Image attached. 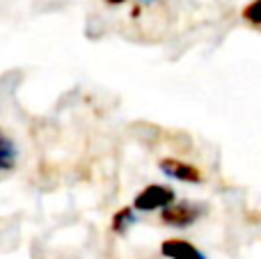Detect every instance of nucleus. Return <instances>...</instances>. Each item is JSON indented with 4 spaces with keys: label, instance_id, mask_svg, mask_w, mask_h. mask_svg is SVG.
Here are the masks:
<instances>
[{
    "label": "nucleus",
    "instance_id": "f257e3e1",
    "mask_svg": "<svg viewBox=\"0 0 261 259\" xmlns=\"http://www.w3.org/2000/svg\"><path fill=\"white\" fill-rule=\"evenodd\" d=\"M206 211H208V206L202 204V202H193V200L172 202L170 206L161 209V223L167 225V227L186 229V227H193Z\"/></svg>",
    "mask_w": 261,
    "mask_h": 259
},
{
    "label": "nucleus",
    "instance_id": "f03ea898",
    "mask_svg": "<svg viewBox=\"0 0 261 259\" xmlns=\"http://www.w3.org/2000/svg\"><path fill=\"white\" fill-rule=\"evenodd\" d=\"M174 200H176V193L170 186H165V184H149L147 188H142L135 195L133 206L138 211H156V209L170 206Z\"/></svg>",
    "mask_w": 261,
    "mask_h": 259
},
{
    "label": "nucleus",
    "instance_id": "7ed1b4c3",
    "mask_svg": "<svg viewBox=\"0 0 261 259\" xmlns=\"http://www.w3.org/2000/svg\"><path fill=\"white\" fill-rule=\"evenodd\" d=\"M158 168L163 174L176 179V182H186V184H202L204 182V172L193 163H186L179 159H161Z\"/></svg>",
    "mask_w": 261,
    "mask_h": 259
},
{
    "label": "nucleus",
    "instance_id": "20e7f679",
    "mask_svg": "<svg viewBox=\"0 0 261 259\" xmlns=\"http://www.w3.org/2000/svg\"><path fill=\"white\" fill-rule=\"evenodd\" d=\"M161 255L167 259H206L197 246H193L186 239H165L161 243Z\"/></svg>",
    "mask_w": 261,
    "mask_h": 259
},
{
    "label": "nucleus",
    "instance_id": "39448f33",
    "mask_svg": "<svg viewBox=\"0 0 261 259\" xmlns=\"http://www.w3.org/2000/svg\"><path fill=\"white\" fill-rule=\"evenodd\" d=\"M135 206H122L119 211H115V216H113V220H110V229H113L115 234H126L130 227L135 225Z\"/></svg>",
    "mask_w": 261,
    "mask_h": 259
},
{
    "label": "nucleus",
    "instance_id": "423d86ee",
    "mask_svg": "<svg viewBox=\"0 0 261 259\" xmlns=\"http://www.w3.org/2000/svg\"><path fill=\"white\" fill-rule=\"evenodd\" d=\"M16 147H14L12 138L9 136H3V140H0V168L3 170H12L14 163H16Z\"/></svg>",
    "mask_w": 261,
    "mask_h": 259
},
{
    "label": "nucleus",
    "instance_id": "0eeeda50",
    "mask_svg": "<svg viewBox=\"0 0 261 259\" xmlns=\"http://www.w3.org/2000/svg\"><path fill=\"white\" fill-rule=\"evenodd\" d=\"M241 16H243L250 25L261 28V0H252V3H248L243 7V12H241Z\"/></svg>",
    "mask_w": 261,
    "mask_h": 259
},
{
    "label": "nucleus",
    "instance_id": "6e6552de",
    "mask_svg": "<svg viewBox=\"0 0 261 259\" xmlns=\"http://www.w3.org/2000/svg\"><path fill=\"white\" fill-rule=\"evenodd\" d=\"M106 5H113V7H117V5H122V3H126V0H103Z\"/></svg>",
    "mask_w": 261,
    "mask_h": 259
},
{
    "label": "nucleus",
    "instance_id": "1a4fd4ad",
    "mask_svg": "<svg viewBox=\"0 0 261 259\" xmlns=\"http://www.w3.org/2000/svg\"><path fill=\"white\" fill-rule=\"evenodd\" d=\"M130 14H133V18H138L140 16V7H133V12H130Z\"/></svg>",
    "mask_w": 261,
    "mask_h": 259
},
{
    "label": "nucleus",
    "instance_id": "9d476101",
    "mask_svg": "<svg viewBox=\"0 0 261 259\" xmlns=\"http://www.w3.org/2000/svg\"><path fill=\"white\" fill-rule=\"evenodd\" d=\"M142 3H151V0H142Z\"/></svg>",
    "mask_w": 261,
    "mask_h": 259
}]
</instances>
